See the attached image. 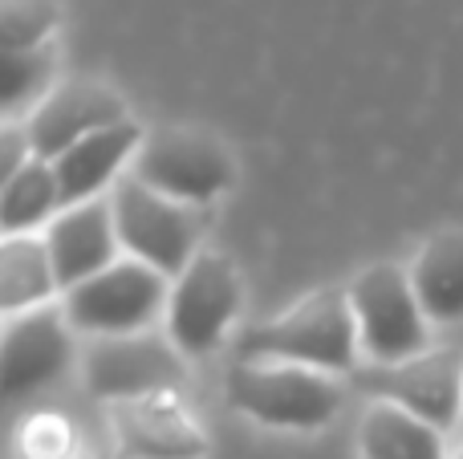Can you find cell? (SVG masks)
I'll list each match as a JSON object with an SVG mask.
<instances>
[{
    "label": "cell",
    "mask_w": 463,
    "mask_h": 459,
    "mask_svg": "<svg viewBox=\"0 0 463 459\" xmlns=\"http://www.w3.org/2000/svg\"><path fill=\"white\" fill-rule=\"evenodd\" d=\"M49 260H53L57 285L65 293L73 285L98 276L102 268H110L118 260V228H114V203L110 200H90L78 208H65L61 216L49 220Z\"/></svg>",
    "instance_id": "7c38bea8"
},
{
    "label": "cell",
    "mask_w": 463,
    "mask_h": 459,
    "mask_svg": "<svg viewBox=\"0 0 463 459\" xmlns=\"http://www.w3.org/2000/svg\"><path fill=\"white\" fill-rule=\"evenodd\" d=\"M118 122H127V102L110 86H102V81H65V86L49 89L41 98L24 135H29V146L37 159L53 163L70 146H78L81 138L98 135L106 126H118Z\"/></svg>",
    "instance_id": "8fae6325"
},
{
    "label": "cell",
    "mask_w": 463,
    "mask_h": 459,
    "mask_svg": "<svg viewBox=\"0 0 463 459\" xmlns=\"http://www.w3.org/2000/svg\"><path fill=\"white\" fill-rule=\"evenodd\" d=\"M57 21H61L57 0H0V45L5 53L49 45Z\"/></svg>",
    "instance_id": "ffe728a7"
},
{
    "label": "cell",
    "mask_w": 463,
    "mask_h": 459,
    "mask_svg": "<svg viewBox=\"0 0 463 459\" xmlns=\"http://www.w3.org/2000/svg\"><path fill=\"white\" fill-rule=\"evenodd\" d=\"M411 285L435 325L463 322V228H443L415 252Z\"/></svg>",
    "instance_id": "9a60e30c"
},
{
    "label": "cell",
    "mask_w": 463,
    "mask_h": 459,
    "mask_svg": "<svg viewBox=\"0 0 463 459\" xmlns=\"http://www.w3.org/2000/svg\"><path fill=\"white\" fill-rule=\"evenodd\" d=\"M110 203L122 248L143 265L159 268L163 276H184V268L200 252V228H195L192 208L146 187L135 175L114 183Z\"/></svg>",
    "instance_id": "8992f818"
},
{
    "label": "cell",
    "mask_w": 463,
    "mask_h": 459,
    "mask_svg": "<svg viewBox=\"0 0 463 459\" xmlns=\"http://www.w3.org/2000/svg\"><path fill=\"white\" fill-rule=\"evenodd\" d=\"M358 452L366 459H448L439 427L394 403H374L362 415Z\"/></svg>",
    "instance_id": "2e32d148"
},
{
    "label": "cell",
    "mask_w": 463,
    "mask_h": 459,
    "mask_svg": "<svg viewBox=\"0 0 463 459\" xmlns=\"http://www.w3.org/2000/svg\"><path fill=\"white\" fill-rule=\"evenodd\" d=\"M459 459H463V455H459Z\"/></svg>",
    "instance_id": "7402d4cb"
},
{
    "label": "cell",
    "mask_w": 463,
    "mask_h": 459,
    "mask_svg": "<svg viewBox=\"0 0 463 459\" xmlns=\"http://www.w3.org/2000/svg\"><path fill=\"white\" fill-rule=\"evenodd\" d=\"M358 322L350 305V285H326L297 301L277 322L252 330L240 342V358L252 362H293L309 370L342 374L358 358Z\"/></svg>",
    "instance_id": "6da1fadb"
},
{
    "label": "cell",
    "mask_w": 463,
    "mask_h": 459,
    "mask_svg": "<svg viewBox=\"0 0 463 459\" xmlns=\"http://www.w3.org/2000/svg\"><path fill=\"white\" fill-rule=\"evenodd\" d=\"M70 317L61 309H29L8 317L5 342H0V390L5 403H21L24 395L49 387L70 366Z\"/></svg>",
    "instance_id": "30bf717a"
},
{
    "label": "cell",
    "mask_w": 463,
    "mask_h": 459,
    "mask_svg": "<svg viewBox=\"0 0 463 459\" xmlns=\"http://www.w3.org/2000/svg\"><path fill=\"white\" fill-rule=\"evenodd\" d=\"M138 146H143V126L135 118H127L118 126H106L98 135L81 138L61 159H53V175L57 187H61V211L98 200V192L118 175L122 163L135 159Z\"/></svg>",
    "instance_id": "5bb4252c"
},
{
    "label": "cell",
    "mask_w": 463,
    "mask_h": 459,
    "mask_svg": "<svg viewBox=\"0 0 463 459\" xmlns=\"http://www.w3.org/2000/svg\"><path fill=\"white\" fill-rule=\"evenodd\" d=\"M228 403L277 431H317L342 411V387L326 370L240 358L228 370Z\"/></svg>",
    "instance_id": "7a4b0ae2"
},
{
    "label": "cell",
    "mask_w": 463,
    "mask_h": 459,
    "mask_svg": "<svg viewBox=\"0 0 463 459\" xmlns=\"http://www.w3.org/2000/svg\"><path fill=\"white\" fill-rule=\"evenodd\" d=\"M114 431L130 459H203L208 439L171 398H135L114 407Z\"/></svg>",
    "instance_id": "4fadbf2b"
},
{
    "label": "cell",
    "mask_w": 463,
    "mask_h": 459,
    "mask_svg": "<svg viewBox=\"0 0 463 459\" xmlns=\"http://www.w3.org/2000/svg\"><path fill=\"white\" fill-rule=\"evenodd\" d=\"M163 301H171L167 276L127 257L90 281L73 285L65 293V317L73 330L90 338H127V333H143L159 317Z\"/></svg>",
    "instance_id": "277c9868"
},
{
    "label": "cell",
    "mask_w": 463,
    "mask_h": 459,
    "mask_svg": "<svg viewBox=\"0 0 463 459\" xmlns=\"http://www.w3.org/2000/svg\"><path fill=\"white\" fill-rule=\"evenodd\" d=\"M135 179L195 208V203H212L228 192L236 179V159L212 130L167 126L143 138L135 155Z\"/></svg>",
    "instance_id": "5b68a950"
},
{
    "label": "cell",
    "mask_w": 463,
    "mask_h": 459,
    "mask_svg": "<svg viewBox=\"0 0 463 459\" xmlns=\"http://www.w3.org/2000/svg\"><path fill=\"white\" fill-rule=\"evenodd\" d=\"M244 289L240 273L224 252L200 248L195 260L175 276V289L167 301V338L184 358H200L220 346L228 325L236 322Z\"/></svg>",
    "instance_id": "52a82bcc"
},
{
    "label": "cell",
    "mask_w": 463,
    "mask_h": 459,
    "mask_svg": "<svg viewBox=\"0 0 463 459\" xmlns=\"http://www.w3.org/2000/svg\"><path fill=\"white\" fill-rule=\"evenodd\" d=\"M49 78H53V49L49 45L5 53V61H0V110H5V118H13L33 98L45 94Z\"/></svg>",
    "instance_id": "d6986e66"
},
{
    "label": "cell",
    "mask_w": 463,
    "mask_h": 459,
    "mask_svg": "<svg viewBox=\"0 0 463 459\" xmlns=\"http://www.w3.org/2000/svg\"><path fill=\"white\" fill-rule=\"evenodd\" d=\"M184 379V354L175 342L155 333H127V338H94L86 350V387L110 403H135L171 390Z\"/></svg>",
    "instance_id": "ba28073f"
},
{
    "label": "cell",
    "mask_w": 463,
    "mask_h": 459,
    "mask_svg": "<svg viewBox=\"0 0 463 459\" xmlns=\"http://www.w3.org/2000/svg\"><path fill=\"white\" fill-rule=\"evenodd\" d=\"M358 382L378 395V403L402 407L439 431H448L463 411V358L456 350H423L407 362L362 370Z\"/></svg>",
    "instance_id": "9c48e42d"
},
{
    "label": "cell",
    "mask_w": 463,
    "mask_h": 459,
    "mask_svg": "<svg viewBox=\"0 0 463 459\" xmlns=\"http://www.w3.org/2000/svg\"><path fill=\"white\" fill-rule=\"evenodd\" d=\"M61 289L49 260V244L37 236H5L0 244V309L5 317L41 309Z\"/></svg>",
    "instance_id": "e0dca14e"
},
{
    "label": "cell",
    "mask_w": 463,
    "mask_h": 459,
    "mask_svg": "<svg viewBox=\"0 0 463 459\" xmlns=\"http://www.w3.org/2000/svg\"><path fill=\"white\" fill-rule=\"evenodd\" d=\"M350 305L358 322V342L378 366H394L431 350V317L419 305L411 273L391 260L362 268L350 281Z\"/></svg>",
    "instance_id": "3957f363"
},
{
    "label": "cell",
    "mask_w": 463,
    "mask_h": 459,
    "mask_svg": "<svg viewBox=\"0 0 463 459\" xmlns=\"http://www.w3.org/2000/svg\"><path fill=\"white\" fill-rule=\"evenodd\" d=\"M57 208H61V187H57L53 163L45 159H29V167H21L0 187V228H5V236H29Z\"/></svg>",
    "instance_id": "ac0fdd59"
},
{
    "label": "cell",
    "mask_w": 463,
    "mask_h": 459,
    "mask_svg": "<svg viewBox=\"0 0 463 459\" xmlns=\"http://www.w3.org/2000/svg\"><path fill=\"white\" fill-rule=\"evenodd\" d=\"M29 159H37L33 155V146H29V135L24 130H16V126H8L5 130V143H0V179H13L21 167H29Z\"/></svg>",
    "instance_id": "44dd1931"
}]
</instances>
